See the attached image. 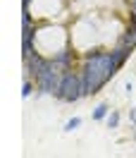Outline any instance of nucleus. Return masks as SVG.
Masks as SVG:
<instances>
[{
    "label": "nucleus",
    "mask_w": 136,
    "mask_h": 158,
    "mask_svg": "<svg viewBox=\"0 0 136 158\" xmlns=\"http://www.w3.org/2000/svg\"><path fill=\"white\" fill-rule=\"evenodd\" d=\"M117 69L119 67H117L115 60H112V53H105V50H88L86 60H84V69H81L84 96L98 94Z\"/></svg>",
    "instance_id": "f257e3e1"
},
{
    "label": "nucleus",
    "mask_w": 136,
    "mask_h": 158,
    "mask_svg": "<svg viewBox=\"0 0 136 158\" xmlns=\"http://www.w3.org/2000/svg\"><path fill=\"white\" fill-rule=\"evenodd\" d=\"M81 96H84L81 74L72 72V69L65 72V74H62V81H60V89H58V98L65 101V103H77Z\"/></svg>",
    "instance_id": "f03ea898"
},
{
    "label": "nucleus",
    "mask_w": 136,
    "mask_h": 158,
    "mask_svg": "<svg viewBox=\"0 0 136 158\" xmlns=\"http://www.w3.org/2000/svg\"><path fill=\"white\" fill-rule=\"evenodd\" d=\"M36 81H38V89L43 91V94H53V96H58L60 81H62V72H58V69H55V65H53V67L46 69V72H43Z\"/></svg>",
    "instance_id": "7ed1b4c3"
},
{
    "label": "nucleus",
    "mask_w": 136,
    "mask_h": 158,
    "mask_svg": "<svg viewBox=\"0 0 136 158\" xmlns=\"http://www.w3.org/2000/svg\"><path fill=\"white\" fill-rule=\"evenodd\" d=\"M72 62H74V53L69 48H65V50H60V53H55V58H53V65H55V69L58 72H69L72 69Z\"/></svg>",
    "instance_id": "20e7f679"
},
{
    "label": "nucleus",
    "mask_w": 136,
    "mask_h": 158,
    "mask_svg": "<svg viewBox=\"0 0 136 158\" xmlns=\"http://www.w3.org/2000/svg\"><path fill=\"white\" fill-rule=\"evenodd\" d=\"M119 46H124V48H129V50L136 46V27H134V24L124 31V36L119 39Z\"/></svg>",
    "instance_id": "39448f33"
},
{
    "label": "nucleus",
    "mask_w": 136,
    "mask_h": 158,
    "mask_svg": "<svg viewBox=\"0 0 136 158\" xmlns=\"http://www.w3.org/2000/svg\"><path fill=\"white\" fill-rule=\"evenodd\" d=\"M105 115H107V106H105V103H100V106L93 110V120H103Z\"/></svg>",
    "instance_id": "423d86ee"
},
{
    "label": "nucleus",
    "mask_w": 136,
    "mask_h": 158,
    "mask_svg": "<svg viewBox=\"0 0 136 158\" xmlns=\"http://www.w3.org/2000/svg\"><path fill=\"white\" fill-rule=\"evenodd\" d=\"M107 125H110V129H115L117 125H119V113H110V118H107Z\"/></svg>",
    "instance_id": "0eeeda50"
},
{
    "label": "nucleus",
    "mask_w": 136,
    "mask_h": 158,
    "mask_svg": "<svg viewBox=\"0 0 136 158\" xmlns=\"http://www.w3.org/2000/svg\"><path fill=\"white\" fill-rule=\"evenodd\" d=\"M79 125H81V120H79V118H72L67 125H65V129H67V132H72V129H77Z\"/></svg>",
    "instance_id": "6e6552de"
},
{
    "label": "nucleus",
    "mask_w": 136,
    "mask_h": 158,
    "mask_svg": "<svg viewBox=\"0 0 136 158\" xmlns=\"http://www.w3.org/2000/svg\"><path fill=\"white\" fill-rule=\"evenodd\" d=\"M31 89H34V86H31V81H29V79H24V91H22V94H24V98H29V96H31Z\"/></svg>",
    "instance_id": "1a4fd4ad"
},
{
    "label": "nucleus",
    "mask_w": 136,
    "mask_h": 158,
    "mask_svg": "<svg viewBox=\"0 0 136 158\" xmlns=\"http://www.w3.org/2000/svg\"><path fill=\"white\" fill-rule=\"evenodd\" d=\"M129 22H131V24H134V27H136V7H134V12L129 15Z\"/></svg>",
    "instance_id": "9d476101"
},
{
    "label": "nucleus",
    "mask_w": 136,
    "mask_h": 158,
    "mask_svg": "<svg viewBox=\"0 0 136 158\" xmlns=\"http://www.w3.org/2000/svg\"><path fill=\"white\" fill-rule=\"evenodd\" d=\"M131 120H134V122H136V110H134V113H131Z\"/></svg>",
    "instance_id": "9b49d317"
},
{
    "label": "nucleus",
    "mask_w": 136,
    "mask_h": 158,
    "mask_svg": "<svg viewBox=\"0 0 136 158\" xmlns=\"http://www.w3.org/2000/svg\"><path fill=\"white\" fill-rule=\"evenodd\" d=\"M134 7H136V0H134Z\"/></svg>",
    "instance_id": "f8f14e48"
}]
</instances>
